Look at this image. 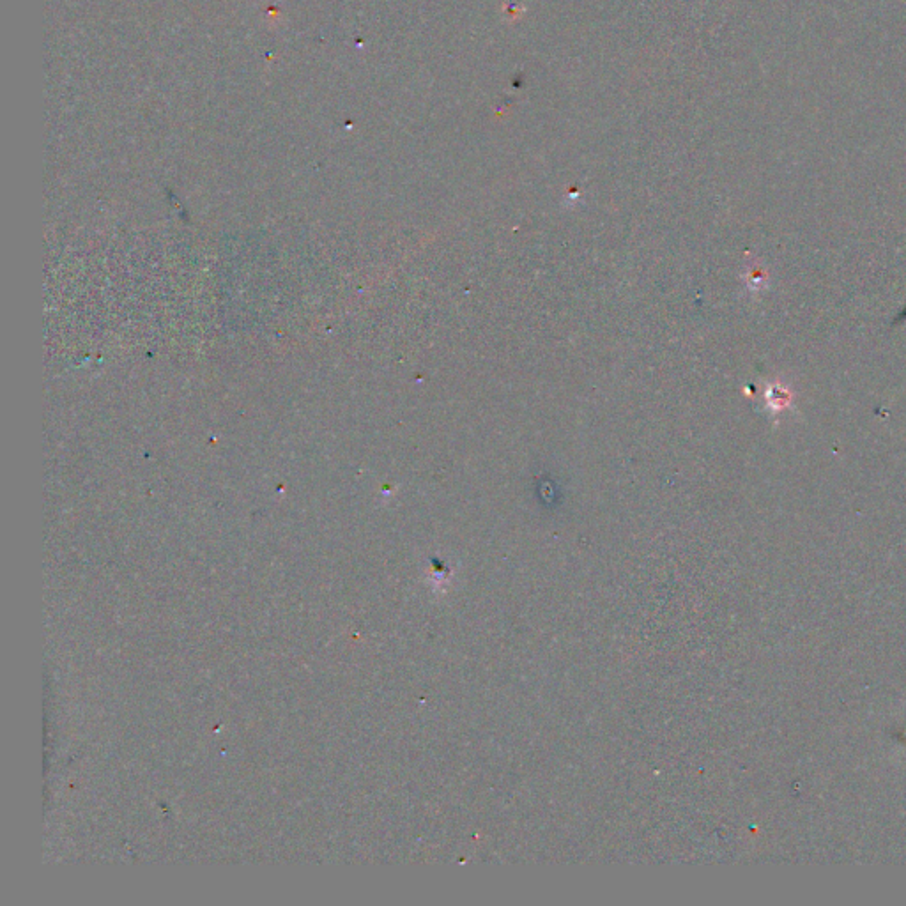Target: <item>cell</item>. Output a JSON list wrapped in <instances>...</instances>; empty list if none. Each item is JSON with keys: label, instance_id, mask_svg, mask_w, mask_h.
Returning <instances> with one entry per match:
<instances>
[{"label": "cell", "instance_id": "obj_1", "mask_svg": "<svg viewBox=\"0 0 906 906\" xmlns=\"http://www.w3.org/2000/svg\"><path fill=\"white\" fill-rule=\"evenodd\" d=\"M905 315H906V310H905V312H903V315H901V319H903V317H905Z\"/></svg>", "mask_w": 906, "mask_h": 906}]
</instances>
